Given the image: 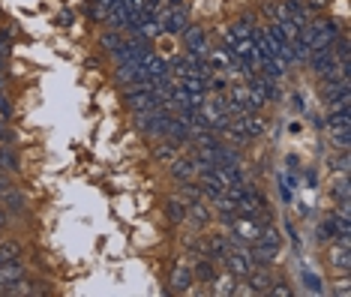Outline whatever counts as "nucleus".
Here are the masks:
<instances>
[{
  "label": "nucleus",
  "instance_id": "nucleus-1",
  "mask_svg": "<svg viewBox=\"0 0 351 297\" xmlns=\"http://www.w3.org/2000/svg\"><path fill=\"white\" fill-rule=\"evenodd\" d=\"M342 34V24L337 19H330V15H318V19H309V24L303 27V60L309 58V54L322 51V48H330L333 43L339 39Z\"/></svg>",
  "mask_w": 351,
  "mask_h": 297
},
{
  "label": "nucleus",
  "instance_id": "nucleus-2",
  "mask_svg": "<svg viewBox=\"0 0 351 297\" xmlns=\"http://www.w3.org/2000/svg\"><path fill=\"white\" fill-rule=\"evenodd\" d=\"M154 21H156L159 34L180 36L189 27V10L183 0H159L154 10Z\"/></svg>",
  "mask_w": 351,
  "mask_h": 297
},
{
  "label": "nucleus",
  "instance_id": "nucleus-3",
  "mask_svg": "<svg viewBox=\"0 0 351 297\" xmlns=\"http://www.w3.org/2000/svg\"><path fill=\"white\" fill-rule=\"evenodd\" d=\"M279 250H282V237H279V228L274 226V222H265V226H261V231H258V237H255V243L250 246L255 268H270V264L276 261Z\"/></svg>",
  "mask_w": 351,
  "mask_h": 297
},
{
  "label": "nucleus",
  "instance_id": "nucleus-4",
  "mask_svg": "<svg viewBox=\"0 0 351 297\" xmlns=\"http://www.w3.org/2000/svg\"><path fill=\"white\" fill-rule=\"evenodd\" d=\"M219 264L226 268V274L231 276H237L243 283L246 276L255 270V261H252V252H250V246H243V243H234L231 240V246H228V252L219 259Z\"/></svg>",
  "mask_w": 351,
  "mask_h": 297
},
{
  "label": "nucleus",
  "instance_id": "nucleus-5",
  "mask_svg": "<svg viewBox=\"0 0 351 297\" xmlns=\"http://www.w3.org/2000/svg\"><path fill=\"white\" fill-rule=\"evenodd\" d=\"M180 36H183V45H186V58H193V60L210 58V39H207L204 27H193V24H189Z\"/></svg>",
  "mask_w": 351,
  "mask_h": 297
},
{
  "label": "nucleus",
  "instance_id": "nucleus-6",
  "mask_svg": "<svg viewBox=\"0 0 351 297\" xmlns=\"http://www.w3.org/2000/svg\"><path fill=\"white\" fill-rule=\"evenodd\" d=\"M169 174H171V180L174 183H189V180H195V174H198V163H195V156L193 154H178L169 163Z\"/></svg>",
  "mask_w": 351,
  "mask_h": 297
},
{
  "label": "nucleus",
  "instance_id": "nucleus-7",
  "mask_svg": "<svg viewBox=\"0 0 351 297\" xmlns=\"http://www.w3.org/2000/svg\"><path fill=\"white\" fill-rule=\"evenodd\" d=\"M327 259H330V268L337 270V274L348 276L351 270V255H348V240H330V252H327Z\"/></svg>",
  "mask_w": 351,
  "mask_h": 297
},
{
  "label": "nucleus",
  "instance_id": "nucleus-8",
  "mask_svg": "<svg viewBox=\"0 0 351 297\" xmlns=\"http://www.w3.org/2000/svg\"><path fill=\"white\" fill-rule=\"evenodd\" d=\"M195 283V276H193V268H186V264H178L174 268V274H171V285H174V292L183 294V292H189Z\"/></svg>",
  "mask_w": 351,
  "mask_h": 297
},
{
  "label": "nucleus",
  "instance_id": "nucleus-9",
  "mask_svg": "<svg viewBox=\"0 0 351 297\" xmlns=\"http://www.w3.org/2000/svg\"><path fill=\"white\" fill-rule=\"evenodd\" d=\"M213 288L210 292L213 294H219V297H228V294H237V288H241V279L237 276H231V274H222V276H213Z\"/></svg>",
  "mask_w": 351,
  "mask_h": 297
},
{
  "label": "nucleus",
  "instance_id": "nucleus-10",
  "mask_svg": "<svg viewBox=\"0 0 351 297\" xmlns=\"http://www.w3.org/2000/svg\"><path fill=\"white\" fill-rule=\"evenodd\" d=\"M19 154L12 150V144H0V171L6 174H19Z\"/></svg>",
  "mask_w": 351,
  "mask_h": 297
},
{
  "label": "nucleus",
  "instance_id": "nucleus-11",
  "mask_svg": "<svg viewBox=\"0 0 351 297\" xmlns=\"http://www.w3.org/2000/svg\"><path fill=\"white\" fill-rule=\"evenodd\" d=\"M330 132V144L337 150H348V141H351V123L348 126H327Z\"/></svg>",
  "mask_w": 351,
  "mask_h": 297
},
{
  "label": "nucleus",
  "instance_id": "nucleus-12",
  "mask_svg": "<svg viewBox=\"0 0 351 297\" xmlns=\"http://www.w3.org/2000/svg\"><path fill=\"white\" fill-rule=\"evenodd\" d=\"M21 243L19 240H0V264H6V261H19L21 259Z\"/></svg>",
  "mask_w": 351,
  "mask_h": 297
},
{
  "label": "nucleus",
  "instance_id": "nucleus-13",
  "mask_svg": "<svg viewBox=\"0 0 351 297\" xmlns=\"http://www.w3.org/2000/svg\"><path fill=\"white\" fill-rule=\"evenodd\" d=\"M123 39H126V36H123V30H106V34H102V36H99V45H102V48H106V51H108V54H114V51H117V48H121V45H123Z\"/></svg>",
  "mask_w": 351,
  "mask_h": 297
},
{
  "label": "nucleus",
  "instance_id": "nucleus-14",
  "mask_svg": "<svg viewBox=\"0 0 351 297\" xmlns=\"http://www.w3.org/2000/svg\"><path fill=\"white\" fill-rule=\"evenodd\" d=\"M169 219L174 222V226H180V222L186 219V202H183L180 195L169 198Z\"/></svg>",
  "mask_w": 351,
  "mask_h": 297
},
{
  "label": "nucleus",
  "instance_id": "nucleus-15",
  "mask_svg": "<svg viewBox=\"0 0 351 297\" xmlns=\"http://www.w3.org/2000/svg\"><path fill=\"white\" fill-rule=\"evenodd\" d=\"M303 3H306V12L309 15H318V12L327 10V3H330V0H303Z\"/></svg>",
  "mask_w": 351,
  "mask_h": 297
},
{
  "label": "nucleus",
  "instance_id": "nucleus-16",
  "mask_svg": "<svg viewBox=\"0 0 351 297\" xmlns=\"http://www.w3.org/2000/svg\"><path fill=\"white\" fill-rule=\"evenodd\" d=\"M12 139H15V135H12V130H10V123L0 117V144H12Z\"/></svg>",
  "mask_w": 351,
  "mask_h": 297
},
{
  "label": "nucleus",
  "instance_id": "nucleus-17",
  "mask_svg": "<svg viewBox=\"0 0 351 297\" xmlns=\"http://www.w3.org/2000/svg\"><path fill=\"white\" fill-rule=\"evenodd\" d=\"M270 285H274V288H267V294H276V297H279V294H285V297L291 294V288L285 285V283H270Z\"/></svg>",
  "mask_w": 351,
  "mask_h": 297
},
{
  "label": "nucleus",
  "instance_id": "nucleus-18",
  "mask_svg": "<svg viewBox=\"0 0 351 297\" xmlns=\"http://www.w3.org/2000/svg\"><path fill=\"white\" fill-rule=\"evenodd\" d=\"M6 91H10V75L3 72V75H0V93H6Z\"/></svg>",
  "mask_w": 351,
  "mask_h": 297
},
{
  "label": "nucleus",
  "instance_id": "nucleus-19",
  "mask_svg": "<svg viewBox=\"0 0 351 297\" xmlns=\"http://www.w3.org/2000/svg\"><path fill=\"white\" fill-rule=\"evenodd\" d=\"M60 24H73V12H60Z\"/></svg>",
  "mask_w": 351,
  "mask_h": 297
},
{
  "label": "nucleus",
  "instance_id": "nucleus-20",
  "mask_svg": "<svg viewBox=\"0 0 351 297\" xmlns=\"http://www.w3.org/2000/svg\"><path fill=\"white\" fill-rule=\"evenodd\" d=\"M3 72H6V60L0 58V75H3Z\"/></svg>",
  "mask_w": 351,
  "mask_h": 297
}]
</instances>
